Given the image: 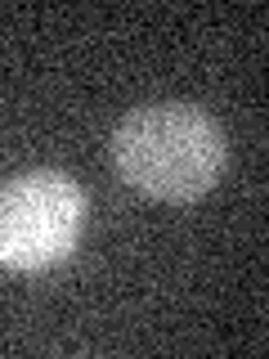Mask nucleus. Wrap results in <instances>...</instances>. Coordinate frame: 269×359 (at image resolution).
<instances>
[{
  "label": "nucleus",
  "instance_id": "2",
  "mask_svg": "<svg viewBox=\"0 0 269 359\" xmlns=\"http://www.w3.org/2000/svg\"><path fill=\"white\" fill-rule=\"evenodd\" d=\"M85 224V194L63 171H27L0 189V265L50 269L72 256Z\"/></svg>",
  "mask_w": 269,
  "mask_h": 359
},
{
  "label": "nucleus",
  "instance_id": "1",
  "mask_svg": "<svg viewBox=\"0 0 269 359\" xmlns=\"http://www.w3.org/2000/svg\"><path fill=\"white\" fill-rule=\"evenodd\" d=\"M224 130L193 104H153L130 112L112 135V162L130 189L162 202H193L224 171Z\"/></svg>",
  "mask_w": 269,
  "mask_h": 359
}]
</instances>
